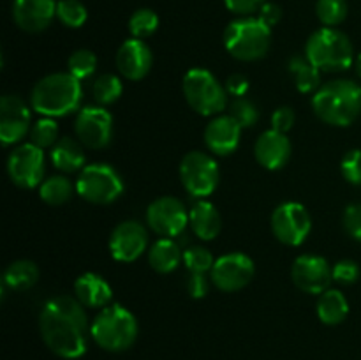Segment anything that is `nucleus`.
<instances>
[{
  "mask_svg": "<svg viewBox=\"0 0 361 360\" xmlns=\"http://www.w3.org/2000/svg\"><path fill=\"white\" fill-rule=\"evenodd\" d=\"M42 341L56 356L76 360L87 353L88 327L85 306L71 295L48 300L39 314Z\"/></svg>",
  "mask_w": 361,
  "mask_h": 360,
  "instance_id": "nucleus-1",
  "label": "nucleus"
},
{
  "mask_svg": "<svg viewBox=\"0 0 361 360\" xmlns=\"http://www.w3.org/2000/svg\"><path fill=\"white\" fill-rule=\"evenodd\" d=\"M314 113L335 127H348L361 113V87L353 80L324 83L312 97Z\"/></svg>",
  "mask_w": 361,
  "mask_h": 360,
  "instance_id": "nucleus-2",
  "label": "nucleus"
},
{
  "mask_svg": "<svg viewBox=\"0 0 361 360\" xmlns=\"http://www.w3.org/2000/svg\"><path fill=\"white\" fill-rule=\"evenodd\" d=\"M81 81L71 73H53L44 76L32 88L30 106L41 115L66 116L81 104Z\"/></svg>",
  "mask_w": 361,
  "mask_h": 360,
  "instance_id": "nucleus-3",
  "label": "nucleus"
},
{
  "mask_svg": "<svg viewBox=\"0 0 361 360\" xmlns=\"http://www.w3.org/2000/svg\"><path fill=\"white\" fill-rule=\"evenodd\" d=\"M137 332L136 316L120 304H109L99 311L90 325V337L102 349L111 353L129 349L136 342Z\"/></svg>",
  "mask_w": 361,
  "mask_h": 360,
  "instance_id": "nucleus-4",
  "label": "nucleus"
},
{
  "mask_svg": "<svg viewBox=\"0 0 361 360\" xmlns=\"http://www.w3.org/2000/svg\"><path fill=\"white\" fill-rule=\"evenodd\" d=\"M305 56L324 73H338L353 66L355 48L344 32L323 27L314 32L305 44Z\"/></svg>",
  "mask_w": 361,
  "mask_h": 360,
  "instance_id": "nucleus-5",
  "label": "nucleus"
},
{
  "mask_svg": "<svg viewBox=\"0 0 361 360\" xmlns=\"http://www.w3.org/2000/svg\"><path fill=\"white\" fill-rule=\"evenodd\" d=\"M271 28L259 18L245 16L231 21L224 32V46L231 56L242 62L263 59L270 49Z\"/></svg>",
  "mask_w": 361,
  "mask_h": 360,
  "instance_id": "nucleus-6",
  "label": "nucleus"
},
{
  "mask_svg": "<svg viewBox=\"0 0 361 360\" xmlns=\"http://www.w3.org/2000/svg\"><path fill=\"white\" fill-rule=\"evenodd\" d=\"M183 95L190 108L203 116H212L226 108L228 95L221 81L203 67H192L185 73L182 81Z\"/></svg>",
  "mask_w": 361,
  "mask_h": 360,
  "instance_id": "nucleus-7",
  "label": "nucleus"
},
{
  "mask_svg": "<svg viewBox=\"0 0 361 360\" xmlns=\"http://www.w3.org/2000/svg\"><path fill=\"white\" fill-rule=\"evenodd\" d=\"M76 193L94 205H109L122 196L123 180L113 166L106 162H94L80 172Z\"/></svg>",
  "mask_w": 361,
  "mask_h": 360,
  "instance_id": "nucleus-8",
  "label": "nucleus"
},
{
  "mask_svg": "<svg viewBox=\"0 0 361 360\" xmlns=\"http://www.w3.org/2000/svg\"><path fill=\"white\" fill-rule=\"evenodd\" d=\"M219 173L217 161L204 152L192 150L183 155L180 162V180L187 193L194 198H207L217 189Z\"/></svg>",
  "mask_w": 361,
  "mask_h": 360,
  "instance_id": "nucleus-9",
  "label": "nucleus"
},
{
  "mask_svg": "<svg viewBox=\"0 0 361 360\" xmlns=\"http://www.w3.org/2000/svg\"><path fill=\"white\" fill-rule=\"evenodd\" d=\"M310 229H312V219L302 203L286 201L279 205L271 214V232L275 239L284 246H302L309 236Z\"/></svg>",
  "mask_w": 361,
  "mask_h": 360,
  "instance_id": "nucleus-10",
  "label": "nucleus"
},
{
  "mask_svg": "<svg viewBox=\"0 0 361 360\" xmlns=\"http://www.w3.org/2000/svg\"><path fill=\"white\" fill-rule=\"evenodd\" d=\"M7 175L21 189L41 186L44 176V152L34 143L14 148L7 159Z\"/></svg>",
  "mask_w": 361,
  "mask_h": 360,
  "instance_id": "nucleus-11",
  "label": "nucleus"
},
{
  "mask_svg": "<svg viewBox=\"0 0 361 360\" xmlns=\"http://www.w3.org/2000/svg\"><path fill=\"white\" fill-rule=\"evenodd\" d=\"M256 274L252 258L243 253H229L215 260L210 279L221 292L233 293L245 288Z\"/></svg>",
  "mask_w": 361,
  "mask_h": 360,
  "instance_id": "nucleus-12",
  "label": "nucleus"
},
{
  "mask_svg": "<svg viewBox=\"0 0 361 360\" xmlns=\"http://www.w3.org/2000/svg\"><path fill=\"white\" fill-rule=\"evenodd\" d=\"M147 222L162 239H175L189 224V212L178 198L162 196L148 205Z\"/></svg>",
  "mask_w": 361,
  "mask_h": 360,
  "instance_id": "nucleus-13",
  "label": "nucleus"
},
{
  "mask_svg": "<svg viewBox=\"0 0 361 360\" xmlns=\"http://www.w3.org/2000/svg\"><path fill=\"white\" fill-rule=\"evenodd\" d=\"M74 131L85 147L94 150L108 147L113 138L111 113L102 106H85L78 113Z\"/></svg>",
  "mask_w": 361,
  "mask_h": 360,
  "instance_id": "nucleus-14",
  "label": "nucleus"
},
{
  "mask_svg": "<svg viewBox=\"0 0 361 360\" xmlns=\"http://www.w3.org/2000/svg\"><path fill=\"white\" fill-rule=\"evenodd\" d=\"M291 279L296 288L312 295H321L334 281L331 267L323 256L316 254H302L293 261Z\"/></svg>",
  "mask_w": 361,
  "mask_h": 360,
  "instance_id": "nucleus-15",
  "label": "nucleus"
},
{
  "mask_svg": "<svg viewBox=\"0 0 361 360\" xmlns=\"http://www.w3.org/2000/svg\"><path fill=\"white\" fill-rule=\"evenodd\" d=\"M148 233L137 221H123L115 226L109 236V253L116 261L130 263L147 251Z\"/></svg>",
  "mask_w": 361,
  "mask_h": 360,
  "instance_id": "nucleus-16",
  "label": "nucleus"
},
{
  "mask_svg": "<svg viewBox=\"0 0 361 360\" xmlns=\"http://www.w3.org/2000/svg\"><path fill=\"white\" fill-rule=\"evenodd\" d=\"M30 131V112L18 95H4L0 99V141L14 145L23 140Z\"/></svg>",
  "mask_w": 361,
  "mask_h": 360,
  "instance_id": "nucleus-17",
  "label": "nucleus"
},
{
  "mask_svg": "<svg viewBox=\"0 0 361 360\" xmlns=\"http://www.w3.org/2000/svg\"><path fill=\"white\" fill-rule=\"evenodd\" d=\"M56 16L55 0H14L13 20L21 30L37 34L46 30Z\"/></svg>",
  "mask_w": 361,
  "mask_h": 360,
  "instance_id": "nucleus-18",
  "label": "nucleus"
},
{
  "mask_svg": "<svg viewBox=\"0 0 361 360\" xmlns=\"http://www.w3.org/2000/svg\"><path fill=\"white\" fill-rule=\"evenodd\" d=\"M152 62L154 56L143 39H127L116 52V67L120 74L130 81L147 76L152 69Z\"/></svg>",
  "mask_w": 361,
  "mask_h": 360,
  "instance_id": "nucleus-19",
  "label": "nucleus"
},
{
  "mask_svg": "<svg viewBox=\"0 0 361 360\" xmlns=\"http://www.w3.org/2000/svg\"><path fill=\"white\" fill-rule=\"evenodd\" d=\"M254 155L263 168L270 172L281 169L291 157V141L286 133H279L275 129L264 131L254 145Z\"/></svg>",
  "mask_w": 361,
  "mask_h": 360,
  "instance_id": "nucleus-20",
  "label": "nucleus"
},
{
  "mask_svg": "<svg viewBox=\"0 0 361 360\" xmlns=\"http://www.w3.org/2000/svg\"><path fill=\"white\" fill-rule=\"evenodd\" d=\"M242 127L231 115H221L204 129V143L215 155H229L238 148Z\"/></svg>",
  "mask_w": 361,
  "mask_h": 360,
  "instance_id": "nucleus-21",
  "label": "nucleus"
},
{
  "mask_svg": "<svg viewBox=\"0 0 361 360\" xmlns=\"http://www.w3.org/2000/svg\"><path fill=\"white\" fill-rule=\"evenodd\" d=\"M74 293H76V299L85 307H92V309H104L113 300L111 286L106 282L104 277H101L99 274H94V272L81 274L76 279V282H74Z\"/></svg>",
  "mask_w": 361,
  "mask_h": 360,
  "instance_id": "nucleus-22",
  "label": "nucleus"
},
{
  "mask_svg": "<svg viewBox=\"0 0 361 360\" xmlns=\"http://www.w3.org/2000/svg\"><path fill=\"white\" fill-rule=\"evenodd\" d=\"M189 224L201 240H214L221 233L222 219L214 203L200 200L190 208Z\"/></svg>",
  "mask_w": 361,
  "mask_h": 360,
  "instance_id": "nucleus-23",
  "label": "nucleus"
},
{
  "mask_svg": "<svg viewBox=\"0 0 361 360\" xmlns=\"http://www.w3.org/2000/svg\"><path fill=\"white\" fill-rule=\"evenodd\" d=\"M51 162L60 172L74 173L85 168V152L73 138H62L51 147Z\"/></svg>",
  "mask_w": 361,
  "mask_h": 360,
  "instance_id": "nucleus-24",
  "label": "nucleus"
},
{
  "mask_svg": "<svg viewBox=\"0 0 361 360\" xmlns=\"http://www.w3.org/2000/svg\"><path fill=\"white\" fill-rule=\"evenodd\" d=\"M182 260L183 254L180 251V246L173 239H159L148 253L150 267L159 274H169V272L176 270Z\"/></svg>",
  "mask_w": 361,
  "mask_h": 360,
  "instance_id": "nucleus-25",
  "label": "nucleus"
},
{
  "mask_svg": "<svg viewBox=\"0 0 361 360\" xmlns=\"http://www.w3.org/2000/svg\"><path fill=\"white\" fill-rule=\"evenodd\" d=\"M349 302L338 289H326L317 300V318L324 325H338L348 318Z\"/></svg>",
  "mask_w": 361,
  "mask_h": 360,
  "instance_id": "nucleus-26",
  "label": "nucleus"
},
{
  "mask_svg": "<svg viewBox=\"0 0 361 360\" xmlns=\"http://www.w3.org/2000/svg\"><path fill=\"white\" fill-rule=\"evenodd\" d=\"M289 73L302 94H316L321 88V71L307 56H293L289 60Z\"/></svg>",
  "mask_w": 361,
  "mask_h": 360,
  "instance_id": "nucleus-27",
  "label": "nucleus"
},
{
  "mask_svg": "<svg viewBox=\"0 0 361 360\" xmlns=\"http://www.w3.org/2000/svg\"><path fill=\"white\" fill-rule=\"evenodd\" d=\"M39 279V268L34 261L18 260L4 272V286L14 292H25L32 288Z\"/></svg>",
  "mask_w": 361,
  "mask_h": 360,
  "instance_id": "nucleus-28",
  "label": "nucleus"
},
{
  "mask_svg": "<svg viewBox=\"0 0 361 360\" xmlns=\"http://www.w3.org/2000/svg\"><path fill=\"white\" fill-rule=\"evenodd\" d=\"M73 184L67 176L55 175L39 186V196L48 205H63L73 196Z\"/></svg>",
  "mask_w": 361,
  "mask_h": 360,
  "instance_id": "nucleus-29",
  "label": "nucleus"
},
{
  "mask_svg": "<svg viewBox=\"0 0 361 360\" xmlns=\"http://www.w3.org/2000/svg\"><path fill=\"white\" fill-rule=\"evenodd\" d=\"M94 97L95 101L101 106L113 104L115 101H118L120 95L123 92V85L120 81L118 76L115 74H101L97 80L94 81Z\"/></svg>",
  "mask_w": 361,
  "mask_h": 360,
  "instance_id": "nucleus-30",
  "label": "nucleus"
},
{
  "mask_svg": "<svg viewBox=\"0 0 361 360\" xmlns=\"http://www.w3.org/2000/svg\"><path fill=\"white\" fill-rule=\"evenodd\" d=\"M56 18L66 27L80 28L87 21L88 11L80 0H59L56 2Z\"/></svg>",
  "mask_w": 361,
  "mask_h": 360,
  "instance_id": "nucleus-31",
  "label": "nucleus"
},
{
  "mask_svg": "<svg viewBox=\"0 0 361 360\" xmlns=\"http://www.w3.org/2000/svg\"><path fill=\"white\" fill-rule=\"evenodd\" d=\"M159 28V16L152 9H137L136 13H133V16L129 18V30L133 34V37L136 39H145L150 37L152 34H155V30Z\"/></svg>",
  "mask_w": 361,
  "mask_h": 360,
  "instance_id": "nucleus-32",
  "label": "nucleus"
},
{
  "mask_svg": "<svg viewBox=\"0 0 361 360\" xmlns=\"http://www.w3.org/2000/svg\"><path fill=\"white\" fill-rule=\"evenodd\" d=\"M317 18L324 27L341 25L348 16V2L345 0H317Z\"/></svg>",
  "mask_w": 361,
  "mask_h": 360,
  "instance_id": "nucleus-33",
  "label": "nucleus"
},
{
  "mask_svg": "<svg viewBox=\"0 0 361 360\" xmlns=\"http://www.w3.org/2000/svg\"><path fill=\"white\" fill-rule=\"evenodd\" d=\"M67 67H69V73L81 81L85 78H90L95 73L97 56L90 49H78L67 60Z\"/></svg>",
  "mask_w": 361,
  "mask_h": 360,
  "instance_id": "nucleus-34",
  "label": "nucleus"
},
{
  "mask_svg": "<svg viewBox=\"0 0 361 360\" xmlns=\"http://www.w3.org/2000/svg\"><path fill=\"white\" fill-rule=\"evenodd\" d=\"M56 136H59V126L49 116L37 120L30 129V143L37 145L39 148L53 147L59 141Z\"/></svg>",
  "mask_w": 361,
  "mask_h": 360,
  "instance_id": "nucleus-35",
  "label": "nucleus"
},
{
  "mask_svg": "<svg viewBox=\"0 0 361 360\" xmlns=\"http://www.w3.org/2000/svg\"><path fill=\"white\" fill-rule=\"evenodd\" d=\"M183 263H185L187 270L189 272H200V274H207V272L212 270L215 260L207 247L194 246V247H189V249L183 253Z\"/></svg>",
  "mask_w": 361,
  "mask_h": 360,
  "instance_id": "nucleus-36",
  "label": "nucleus"
},
{
  "mask_svg": "<svg viewBox=\"0 0 361 360\" xmlns=\"http://www.w3.org/2000/svg\"><path fill=\"white\" fill-rule=\"evenodd\" d=\"M229 115L240 124L242 129H249V127L256 126L259 120V109L252 101L245 97H236L231 104V113Z\"/></svg>",
  "mask_w": 361,
  "mask_h": 360,
  "instance_id": "nucleus-37",
  "label": "nucleus"
},
{
  "mask_svg": "<svg viewBox=\"0 0 361 360\" xmlns=\"http://www.w3.org/2000/svg\"><path fill=\"white\" fill-rule=\"evenodd\" d=\"M341 173L349 184H353V186H361V150L360 148L349 150L348 154L342 157Z\"/></svg>",
  "mask_w": 361,
  "mask_h": 360,
  "instance_id": "nucleus-38",
  "label": "nucleus"
},
{
  "mask_svg": "<svg viewBox=\"0 0 361 360\" xmlns=\"http://www.w3.org/2000/svg\"><path fill=\"white\" fill-rule=\"evenodd\" d=\"M331 274H334V281L341 282V284H353L360 279V267L356 261L342 260L334 265Z\"/></svg>",
  "mask_w": 361,
  "mask_h": 360,
  "instance_id": "nucleus-39",
  "label": "nucleus"
},
{
  "mask_svg": "<svg viewBox=\"0 0 361 360\" xmlns=\"http://www.w3.org/2000/svg\"><path fill=\"white\" fill-rule=\"evenodd\" d=\"M344 228L351 239L361 242V203H353L344 212Z\"/></svg>",
  "mask_w": 361,
  "mask_h": 360,
  "instance_id": "nucleus-40",
  "label": "nucleus"
},
{
  "mask_svg": "<svg viewBox=\"0 0 361 360\" xmlns=\"http://www.w3.org/2000/svg\"><path fill=\"white\" fill-rule=\"evenodd\" d=\"M296 115L293 112V108L289 106H281L274 112L271 115V129L279 131V133H288V131L293 129L295 126Z\"/></svg>",
  "mask_w": 361,
  "mask_h": 360,
  "instance_id": "nucleus-41",
  "label": "nucleus"
},
{
  "mask_svg": "<svg viewBox=\"0 0 361 360\" xmlns=\"http://www.w3.org/2000/svg\"><path fill=\"white\" fill-rule=\"evenodd\" d=\"M187 289H189L192 299H203L208 293V277L204 274H200V272H190Z\"/></svg>",
  "mask_w": 361,
  "mask_h": 360,
  "instance_id": "nucleus-42",
  "label": "nucleus"
},
{
  "mask_svg": "<svg viewBox=\"0 0 361 360\" xmlns=\"http://www.w3.org/2000/svg\"><path fill=\"white\" fill-rule=\"evenodd\" d=\"M264 2L267 0H224L226 7L231 13L242 14V16H247V14L254 13V11H259Z\"/></svg>",
  "mask_w": 361,
  "mask_h": 360,
  "instance_id": "nucleus-43",
  "label": "nucleus"
},
{
  "mask_svg": "<svg viewBox=\"0 0 361 360\" xmlns=\"http://www.w3.org/2000/svg\"><path fill=\"white\" fill-rule=\"evenodd\" d=\"M249 80L240 73L231 74L226 80V90H228L229 95H235V97H243L249 92Z\"/></svg>",
  "mask_w": 361,
  "mask_h": 360,
  "instance_id": "nucleus-44",
  "label": "nucleus"
},
{
  "mask_svg": "<svg viewBox=\"0 0 361 360\" xmlns=\"http://www.w3.org/2000/svg\"><path fill=\"white\" fill-rule=\"evenodd\" d=\"M259 18L261 21H263V23H267L268 27H274V25H277L279 21H281V18H282V9L281 7L277 6V4H274V2H264L263 6H261V9H259Z\"/></svg>",
  "mask_w": 361,
  "mask_h": 360,
  "instance_id": "nucleus-45",
  "label": "nucleus"
},
{
  "mask_svg": "<svg viewBox=\"0 0 361 360\" xmlns=\"http://www.w3.org/2000/svg\"><path fill=\"white\" fill-rule=\"evenodd\" d=\"M355 71L358 74V78H361V53L355 59Z\"/></svg>",
  "mask_w": 361,
  "mask_h": 360,
  "instance_id": "nucleus-46",
  "label": "nucleus"
}]
</instances>
